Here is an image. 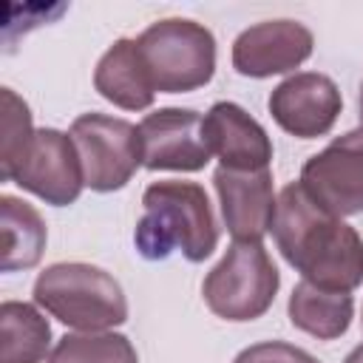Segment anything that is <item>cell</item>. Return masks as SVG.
I'll return each mask as SVG.
<instances>
[{
    "mask_svg": "<svg viewBox=\"0 0 363 363\" xmlns=\"http://www.w3.org/2000/svg\"><path fill=\"white\" fill-rule=\"evenodd\" d=\"M272 235L284 261L303 281L337 292H352L363 284L360 233L309 199L298 182L278 193Z\"/></svg>",
    "mask_w": 363,
    "mask_h": 363,
    "instance_id": "6da1fadb",
    "label": "cell"
},
{
    "mask_svg": "<svg viewBox=\"0 0 363 363\" xmlns=\"http://www.w3.org/2000/svg\"><path fill=\"white\" fill-rule=\"evenodd\" d=\"M142 218L133 230L136 252L147 261H164L182 252L187 261L201 264L218 244V227L210 199L196 182H153L142 193Z\"/></svg>",
    "mask_w": 363,
    "mask_h": 363,
    "instance_id": "7a4b0ae2",
    "label": "cell"
},
{
    "mask_svg": "<svg viewBox=\"0 0 363 363\" xmlns=\"http://www.w3.org/2000/svg\"><path fill=\"white\" fill-rule=\"evenodd\" d=\"M31 295L40 309L79 332H108L128 320V298L119 281L94 264H51L37 275Z\"/></svg>",
    "mask_w": 363,
    "mask_h": 363,
    "instance_id": "3957f363",
    "label": "cell"
},
{
    "mask_svg": "<svg viewBox=\"0 0 363 363\" xmlns=\"http://www.w3.org/2000/svg\"><path fill=\"white\" fill-rule=\"evenodd\" d=\"M136 48L159 94L204 88L216 74V37L196 20H159L136 37Z\"/></svg>",
    "mask_w": 363,
    "mask_h": 363,
    "instance_id": "277c9868",
    "label": "cell"
},
{
    "mask_svg": "<svg viewBox=\"0 0 363 363\" xmlns=\"http://www.w3.org/2000/svg\"><path fill=\"white\" fill-rule=\"evenodd\" d=\"M281 286L278 267L258 241H233L224 258L207 272L201 295L216 318L247 323L261 318Z\"/></svg>",
    "mask_w": 363,
    "mask_h": 363,
    "instance_id": "5b68a950",
    "label": "cell"
},
{
    "mask_svg": "<svg viewBox=\"0 0 363 363\" xmlns=\"http://www.w3.org/2000/svg\"><path fill=\"white\" fill-rule=\"evenodd\" d=\"M68 136L77 145L85 187L94 193L122 190L142 164L139 128L122 116L82 113L71 122Z\"/></svg>",
    "mask_w": 363,
    "mask_h": 363,
    "instance_id": "8992f818",
    "label": "cell"
},
{
    "mask_svg": "<svg viewBox=\"0 0 363 363\" xmlns=\"http://www.w3.org/2000/svg\"><path fill=\"white\" fill-rule=\"evenodd\" d=\"M3 182H14L54 207L74 204L85 187L74 139L57 128H37Z\"/></svg>",
    "mask_w": 363,
    "mask_h": 363,
    "instance_id": "52a82bcc",
    "label": "cell"
},
{
    "mask_svg": "<svg viewBox=\"0 0 363 363\" xmlns=\"http://www.w3.org/2000/svg\"><path fill=\"white\" fill-rule=\"evenodd\" d=\"M298 184L337 218L363 213V128L335 136L301 167Z\"/></svg>",
    "mask_w": 363,
    "mask_h": 363,
    "instance_id": "ba28073f",
    "label": "cell"
},
{
    "mask_svg": "<svg viewBox=\"0 0 363 363\" xmlns=\"http://www.w3.org/2000/svg\"><path fill=\"white\" fill-rule=\"evenodd\" d=\"M142 164L147 170H201L213 150L204 136V116L193 108H159L139 122Z\"/></svg>",
    "mask_w": 363,
    "mask_h": 363,
    "instance_id": "9c48e42d",
    "label": "cell"
},
{
    "mask_svg": "<svg viewBox=\"0 0 363 363\" xmlns=\"http://www.w3.org/2000/svg\"><path fill=\"white\" fill-rule=\"evenodd\" d=\"M267 108L278 128L289 136L318 139L335 128L343 96L332 77L318 71H298L272 88Z\"/></svg>",
    "mask_w": 363,
    "mask_h": 363,
    "instance_id": "30bf717a",
    "label": "cell"
},
{
    "mask_svg": "<svg viewBox=\"0 0 363 363\" xmlns=\"http://www.w3.org/2000/svg\"><path fill=\"white\" fill-rule=\"evenodd\" d=\"M315 37L298 20H264L244 28L233 43V68L241 77L267 79L295 71L312 57Z\"/></svg>",
    "mask_w": 363,
    "mask_h": 363,
    "instance_id": "8fae6325",
    "label": "cell"
},
{
    "mask_svg": "<svg viewBox=\"0 0 363 363\" xmlns=\"http://www.w3.org/2000/svg\"><path fill=\"white\" fill-rule=\"evenodd\" d=\"M213 184L221 204V218L233 241H264L275 221L272 170H230L216 167Z\"/></svg>",
    "mask_w": 363,
    "mask_h": 363,
    "instance_id": "7c38bea8",
    "label": "cell"
},
{
    "mask_svg": "<svg viewBox=\"0 0 363 363\" xmlns=\"http://www.w3.org/2000/svg\"><path fill=\"white\" fill-rule=\"evenodd\" d=\"M204 136L218 156L221 167L230 170H269L272 164V139L235 102H216L204 116Z\"/></svg>",
    "mask_w": 363,
    "mask_h": 363,
    "instance_id": "4fadbf2b",
    "label": "cell"
},
{
    "mask_svg": "<svg viewBox=\"0 0 363 363\" xmlns=\"http://www.w3.org/2000/svg\"><path fill=\"white\" fill-rule=\"evenodd\" d=\"M94 88L102 99L113 102L122 111H145L153 105L156 88L136 48V40L122 37L99 57L94 71Z\"/></svg>",
    "mask_w": 363,
    "mask_h": 363,
    "instance_id": "5bb4252c",
    "label": "cell"
},
{
    "mask_svg": "<svg viewBox=\"0 0 363 363\" xmlns=\"http://www.w3.org/2000/svg\"><path fill=\"white\" fill-rule=\"evenodd\" d=\"M289 323L318 340H335L346 335L354 318V298L352 292L323 289L309 281H301L286 303Z\"/></svg>",
    "mask_w": 363,
    "mask_h": 363,
    "instance_id": "9a60e30c",
    "label": "cell"
},
{
    "mask_svg": "<svg viewBox=\"0 0 363 363\" xmlns=\"http://www.w3.org/2000/svg\"><path fill=\"white\" fill-rule=\"evenodd\" d=\"M0 233H3V258L0 269L3 272H17V269H31L40 264L48 230L43 216L23 199L17 196H0Z\"/></svg>",
    "mask_w": 363,
    "mask_h": 363,
    "instance_id": "2e32d148",
    "label": "cell"
},
{
    "mask_svg": "<svg viewBox=\"0 0 363 363\" xmlns=\"http://www.w3.org/2000/svg\"><path fill=\"white\" fill-rule=\"evenodd\" d=\"M0 343V363H43L51 346V323L34 303L3 301Z\"/></svg>",
    "mask_w": 363,
    "mask_h": 363,
    "instance_id": "e0dca14e",
    "label": "cell"
},
{
    "mask_svg": "<svg viewBox=\"0 0 363 363\" xmlns=\"http://www.w3.org/2000/svg\"><path fill=\"white\" fill-rule=\"evenodd\" d=\"M48 363H139V354L119 332H71L57 340Z\"/></svg>",
    "mask_w": 363,
    "mask_h": 363,
    "instance_id": "ac0fdd59",
    "label": "cell"
},
{
    "mask_svg": "<svg viewBox=\"0 0 363 363\" xmlns=\"http://www.w3.org/2000/svg\"><path fill=\"white\" fill-rule=\"evenodd\" d=\"M34 128H31V111L28 105L11 91L3 88V147H0V176L11 170L23 147L28 145Z\"/></svg>",
    "mask_w": 363,
    "mask_h": 363,
    "instance_id": "d6986e66",
    "label": "cell"
},
{
    "mask_svg": "<svg viewBox=\"0 0 363 363\" xmlns=\"http://www.w3.org/2000/svg\"><path fill=\"white\" fill-rule=\"evenodd\" d=\"M233 363H320V360L301 346L284 340H261L241 349Z\"/></svg>",
    "mask_w": 363,
    "mask_h": 363,
    "instance_id": "ffe728a7",
    "label": "cell"
},
{
    "mask_svg": "<svg viewBox=\"0 0 363 363\" xmlns=\"http://www.w3.org/2000/svg\"><path fill=\"white\" fill-rule=\"evenodd\" d=\"M343 363H363V343L360 346H354L349 354H346V360Z\"/></svg>",
    "mask_w": 363,
    "mask_h": 363,
    "instance_id": "44dd1931",
    "label": "cell"
},
{
    "mask_svg": "<svg viewBox=\"0 0 363 363\" xmlns=\"http://www.w3.org/2000/svg\"><path fill=\"white\" fill-rule=\"evenodd\" d=\"M357 105H360V128H363V85H360V99H357Z\"/></svg>",
    "mask_w": 363,
    "mask_h": 363,
    "instance_id": "7402d4cb",
    "label": "cell"
},
{
    "mask_svg": "<svg viewBox=\"0 0 363 363\" xmlns=\"http://www.w3.org/2000/svg\"><path fill=\"white\" fill-rule=\"evenodd\" d=\"M360 320H363V318H360Z\"/></svg>",
    "mask_w": 363,
    "mask_h": 363,
    "instance_id": "603a6c76",
    "label": "cell"
}]
</instances>
